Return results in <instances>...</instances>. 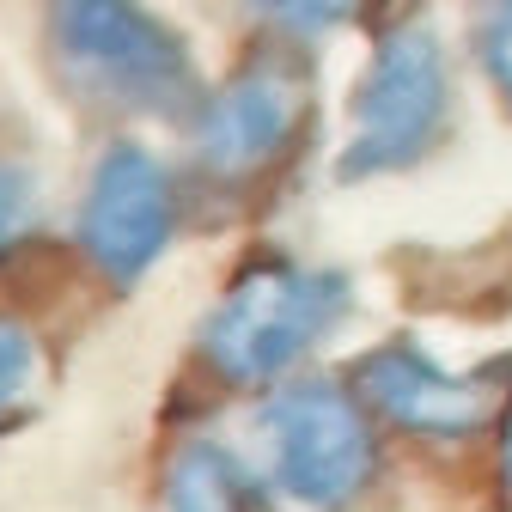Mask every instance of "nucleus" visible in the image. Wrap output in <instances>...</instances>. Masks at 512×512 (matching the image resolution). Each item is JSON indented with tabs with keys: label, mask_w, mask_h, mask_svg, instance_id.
<instances>
[{
	"label": "nucleus",
	"mask_w": 512,
	"mask_h": 512,
	"mask_svg": "<svg viewBox=\"0 0 512 512\" xmlns=\"http://www.w3.org/2000/svg\"><path fill=\"white\" fill-rule=\"evenodd\" d=\"M43 43L80 104L189 122L208 98L183 31L147 0H43Z\"/></svg>",
	"instance_id": "f257e3e1"
},
{
	"label": "nucleus",
	"mask_w": 512,
	"mask_h": 512,
	"mask_svg": "<svg viewBox=\"0 0 512 512\" xmlns=\"http://www.w3.org/2000/svg\"><path fill=\"white\" fill-rule=\"evenodd\" d=\"M354 305V281L324 263L263 250L232 275L202 324V366L226 391H269L324 342Z\"/></svg>",
	"instance_id": "f03ea898"
},
{
	"label": "nucleus",
	"mask_w": 512,
	"mask_h": 512,
	"mask_svg": "<svg viewBox=\"0 0 512 512\" xmlns=\"http://www.w3.org/2000/svg\"><path fill=\"white\" fill-rule=\"evenodd\" d=\"M452 135V61L433 19H397L378 31L348 98V147L336 159L342 183L397 177L433 159Z\"/></svg>",
	"instance_id": "7ed1b4c3"
},
{
	"label": "nucleus",
	"mask_w": 512,
	"mask_h": 512,
	"mask_svg": "<svg viewBox=\"0 0 512 512\" xmlns=\"http://www.w3.org/2000/svg\"><path fill=\"white\" fill-rule=\"evenodd\" d=\"M263 482L299 512H342L378 476L372 409L354 384L336 378H287L269 384L250 415Z\"/></svg>",
	"instance_id": "20e7f679"
},
{
	"label": "nucleus",
	"mask_w": 512,
	"mask_h": 512,
	"mask_svg": "<svg viewBox=\"0 0 512 512\" xmlns=\"http://www.w3.org/2000/svg\"><path fill=\"white\" fill-rule=\"evenodd\" d=\"M305 122H311V74L299 68V55L263 49L202 98V110L189 116V147H196L202 177L238 189L269 177L299 147Z\"/></svg>",
	"instance_id": "39448f33"
},
{
	"label": "nucleus",
	"mask_w": 512,
	"mask_h": 512,
	"mask_svg": "<svg viewBox=\"0 0 512 512\" xmlns=\"http://www.w3.org/2000/svg\"><path fill=\"white\" fill-rule=\"evenodd\" d=\"M177 220H183L177 177H171V165L153 147H141V141H110L92 159L74 238L86 250V263L116 293H128V287L147 281V269L159 263V256L171 250V238H177Z\"/></svg>",
	"instance_id": "423d86ee"
},
{
	"label": "nucleus",
	"mask_w": 512,
	"mask_h": 512,
	"mask_svg": "<svg viewBox=\"0 0 512 512\" xmlns=\"http://www.w3.org/2000/svg\"><path fill=\"white\" fill-rule=\"evenodd\" d=\"M354 391L378 421H391L409 439H476L494 415H506L512 384H494L500 366L482 372H452L421 336H391L354 360Z\"/></svg>",
	"instance_id": "0eeeda50"
},
{
	"label": "nucleus",
	"mask_w": 512,
	"mask_h": 512,
	"mask_svg": "<svg viewBox=\"0 0 512 512\" xmlns=\"http://www.w3.org/2000/svg\"><path fill=\"white\" fill-rule=\"evenodd\" d=\"M269 482H256L226 445L189 439L165 464V512H269Z\"/></svg>",
	"instance_id": "6e6552de"
},
{
	"label": "nucleus",
	"mask_w": 512,
	"mask_h": 512,
	"mask_svg": "<svg viewBox=\"0 0 512 512\" xmlns=\"http://www.w3.org/2000/svg\"><path fill=\"white\" fill-rule=\"evenodd\" d=\"M256 13H263V25L287 43H311V37H330L354 19H366L372 0H250Z\"/></svg>",
	"instance_id": "1a4fd4ad"
},
{
	"label": "nucleus",
	"mask_w": 512,
	"mask_h": 512,
	"mask_svg": "<svg viewBox=\"0 0 512 512\" xmlns=\"http://www.w3.org/2000/svg\"><path fill=\"white\" fill-rule=\"evenodd\" d=\"M470 55L494 98L512 110V0H476L470 7Z\"/></svg>",
	"instance_id": "9d476101"
},
{
	"label": "nucleus",
	"mask_w": 512,
	"mask_h": 512,
	"mask_svg": "<svg viewBox=\"0 0 512 512\" xmlns=\"http://www.w3.org/2000/svg\"><path fill=\"white\" fill-rule=\"evenodd\" d=\"M37 372H43V360H37L31 330L13 324V317H0V433L25 421V403L37 391Z\"/></svg>",
	"instance_id": "9b49d317"
},
{
	"label": "nucleus",
	"mask_w": 512,
	"mask_h": 512,
	"mask_svg": "<svg viewBox=\"0 0 512 512\" xmlns=\"http://www.w3.org/2000/svg\"><path fill=\"white\" fill-rule=\"evenodd\" d=\"M37 226V177L19 159H0V256Z\"/></svg>",
	"instance_id": "f8f14e48"
},
{
	"label": "nucleus",
	"mask_w": 512,
	"mask_h": 512,
	"mask_svg": "<svg viewBox=\"0 0 512 512\" xmlns=\"http://www.w3.org/2000/svg\"><path fill=\"white\" fill-rule=\"evenodd\" d=\"M500 476L512 488V397H506V415H500Z\"/></svg>",
	"instance_id": "ddd939ff"
}]
</instances>
